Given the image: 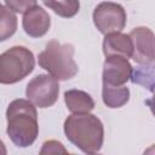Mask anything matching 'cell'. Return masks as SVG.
<instances>
[{"label":"cell","instance_id":"7","mask_svg":"<svg viewBox=\"0 0 155 155\" xmlns=\"http://www.w3.org/2000/svg\"><path fill=\"white\" fill-rule=\"evenodd\" d=\"M132 41V59L138 64H154V33L147 27H137L128 34Z\"/></svg>","mask_w":155,"mask_h":155},{"label":"cell","instance_id":"12","mask_svg":"<svg viewBox=\"0 0 155 155\" xmlns=\"http://www.w3.org/2000/svg\"><path fill=\"white\" fill-rule=\"evenodd\" d=\"M102 99L108 108L111 109L121 108L130 101V90L125 85L122 86L103 85Z\"/></svg>","mask_w":155,"mask_h":155},{"label":"cell","instance_id":"10","mask_svg":"<svg viewBox=\"0 0 155 155\" xmlns=\"http://www.w3.org/2000/svg\"><path fill=\"white\" fill-rule=\"evenodd\" d=\"M133 47L128 34H122L121 31L108 33L103 40V53L108 56H121L126 59L132 57Z\"/></svg>","mask_w":155,"mask_h":155},{"label":"cell","instance_id":"5","mask_svg":"<svg viewBox=\"0 0 155 155\" xmlns=\"http://www.w3.org/2000/svg\"><path fill=\"white\" fill-rule=\"evenodd\" d=\"M59 94L58 80L52 78L50 74H39L33 78L25 88L27 98L38 108L45 109L52 107Z\"/></svg>","mask_w":155,"mask_h":155},{"label":"cell","instance_id":"4","mask_svg":"<svg viewBox=\"0 0 155 155\" xmlns=\"http://www.w3.org/2000/svg\"><path fill=\"white\" fill-rule=\"evenodd\" d=\"M35 67L33 52L24 46H12L0 54V84L12 85L27 78Z\"/></svg>","mask_w":155,"mask_h":155},{"label":"cell","instance_id":"14","mask_svg":"<svg viewBox=\"0 0 155 155\" xmlns=\"http://www.w3.org/2000/svg\"><path fill=\"white\" fill-rule=\"evenodd\" d=\"M17 24L16 13L0 4V42L10 39L16 33Z\"/></svg>","mask_w":155,"mask_h":155},{"label":"cell","instance_id":"11","mask_svg":"<svg viewBox=\"0 0 155 155\" xmlns=\"http://www.w3.org/2000/svg\"><path fill=\"white\" fill-rule=\"evenodd\" d=\"M64 102L68 110L73 114L90 113L94 109L93 98L81 90H68L64 92Z\"/></svg>","mask_w":155,"mask_h":155},{"label":"cell","instance_id":"9","mask_svg":"<svg viewBox=\"0 0 155 155\" xmlns=\"http://www.w3.org/2000/svg\"><path fill=\"white\" fill-rule=\"evenodd\" d=\"M22 25L25 34L30 38H41L48 31L51 27V18L42 7L35 5L24 12Z\"/></svg>","mask_w":155,"mask_h":155},{"label":"cell","instance_id":"13","mask_svg":"<svg viewBox=\"0 0 155 155\" xmlns=\"http://www.w3.org/2000/svg\"><path fill=\"white\" fill-rule=\"evenodd\" d=\"M44 5L63 18L74 17L80 10L79 0H42Z\"/></svg>","mask_w":155,"mask_h":155},{"label":"cell","instance_id":"8","mask_svg":"<svg viewBox=\"0 0 155 155\" xmlns=\"http://www.w3.org/2000/svg\"><path fill=\"white\" fill-rule=\"evenodd\" d=\"M132 73V65L128 59L121 56H108L103 64V85L122 86L125 85Z\"/></svg>","mask_w":155,"mask_h":155},{"label":"cell","instance_id":"3","mask_svg":"<svg viewBox=\"0 0 155 155\" xmlns=\"http://www.w3.org/2000/svg\"><path fill=\"white\" fill-rule=\"evenodd\" d=\"M74 52L71 44H61L58 40H51L46 44L45 50L39 53L38 63L56 80H69L79 70L74 61Z\"/></svg>","mask_w":155,"mask_h":155},{"label":"cell","instance_id":"6","mask_svg":"<svg viewBox=\"0 0 155 155\" xmlns=\"http://www.w3.org/2000/svg\"><path fill=\"white\" fill-rule=\"evenodd\" d=\"M93 23L102 34L121 31L126 27L127 15L124 7L116 2L104 1L93 10Z\"/></svg>","mask_w":155,"mask_h":155},{"label":"cell","instance_id":"18","mask_svg":"<svg viewBox=\"0 0 155 155\" xmlns=\"http://www.w3.org/2000/svg\"><path fill=\"white\" fill-rule=\"evenodd\" d=\"M7 153V150H6V148H5V144H4V142L0 139V155H5Z\"/></svg>","mask_w":155,"mask_h":155},{"label":"cell","instance_id":"1","mask_svg":"<svg viewBox=\"0 0 155 155\" xmlns=\"http://www.w3.org/2000/svg\"><path fill=\"white\" fill-rule=\"evenodd\" d=\"M7 136L18 148L30 147L38 138L39 125L35 105L29 99L12 101L6 110Z\"/></svg>","mask_w":155,"mask_h":155},{"label":"cell","instance_id":"15","mask_svg":"<svg viewBox=\"0 0 155 155\" xmlns=\"http://www.w3.org/2000/svg\"><path fill=\"white\" fill-rule=\"evenodd\" d=\"M154 64H140V67L132 68L130 80L133 84L142 85L147 87L150 92L154 86Z\"/></svg>","mask_w":155,"mask_h":155},{"label":"cell","instance_id":"2","mask_svg":"<svg viewBox=\"0 0 155 155\" xmlns=\"http://www.w3.org/2000/svg\"><path fill=\"white\" fill-rule=\"evenodd\" d=\"M67 139L85 154H96L101 150L104 140L102 121L93 114H71L64 121Z\"/></svg>","mask_w":155,"mask_h":155},{"label":"cell","instance_id":"16","mask_svg":"<svg viewBox=\"0 0 155 155\" xmlns=\"http://www.w3.org/2000/svg\"><path fill=\"white\" fill-rule=\"evenodd\" d=\"M56 154H68V150L58 140H53V139L46 140L42 144L40 155H56Z\"/></svg>","mask_w":155,"mask_h":155},{"label":"cell","instance_id":"17","mask_svg":"<svg viewBox=\"0 0 155 155\" xmlns=\"http://www.w3.org/2000/svg\"><path fill=\"white\" fill-rule=\"evenodd\" d=\"M5 4L16 13H24L36 5V0H5Z\"/></svg>","mask_w":155,"mask_h":155}]
</instances>
